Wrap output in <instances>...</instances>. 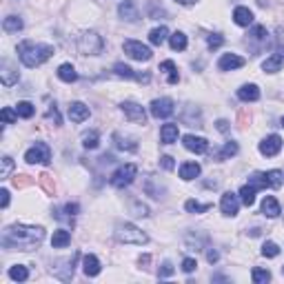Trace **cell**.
<instances>
[{
    "instance_id": "e0dca14e",
    "label": "cell",
    "mask_w": 284,
    "mask_h": 284,
    "mask_svg": "<svg viewBox=\"0 0 284 284\" xmlns=\"http://www.w3.org/2000/svg\"><path fill=\"white\" fill-rule=\"evenodd\" d=\"M262 213L266 215V218H277V215L282 213L280 202H277L273 196H266V198L262 200Z\"/></svg>"
},
{
    "instance_id": "484cf974",
    "label": "cell",
    "mask_w": 284,
    "mask_h": 284,
    "mask_svg": "<svg viewBox=\"0 0 284 284\" xmlns=\"http://www.w3.org/2000/svg\"><path fill=\"white\" fill-rule=\"evenodd\" d=\"M58 78H60L63 82H76V80H78V74H76L74 65H69V63L60 65V67H58Z\"/></svg>"
},
{
    "instance_id": "5bb4252c",
    "label": "cell",
    "mask_w": 284,
    "mask_h": 284,
    "mask_svg": "<svg viewBox=\"0 0 284 284\" xmlns=\"http://www.w3.org/2000/svg\"><path fill=\"white\" fill-rule=\"evenodd\" d=\"M220 209H222V213H224V215H229V218H233V215L238 213V209H240V200H238L236 193L226 191L224 196H222Z\"/></svg>"
},
{
    "instance_id": "b9f144b4",
    "label": "cell",
    "mask_w": 284,
    "mask_h": 284,
    "mask_svg": "<svg viewBox=\"0 0 284 284\" xmlns=\"http://www.w3.org/2000/svg\"><path fill=\"white\" fill-rule=\"evenodd\" d=\"M11 169H14V160H11L9 155H5V158H3V171H0V178H3V180H7L9 174H11Z\"/></svg>"
},
{
    "instance_id": "ac0fdd59",
    "label": "cell",
    "mask_w": 284,
    "mask_h": 284,
    "mask_svg": "<svg viewBox=\"0 0 284 284\" xmlns=\"http://www.w3.org/2000/svg\"><path fill=\"white\" fill-rule=\"evenodd\" d=\"M82 271H85V275H89V277H96L100 273V262H98L96 255L89 253L82 258Z\"/></svg>"
},
{
    "instance_id": "8d00e7d4",
    "label": "cell",
    "mask_w": 284,
    "mask_h": 284,
    "mask_svg": "<svg viewBox=\"0 0 284 284\" xmlns=\"http://www.w3.org/2000/svg\"><path fill=\"white\" fill-rule=\"evenodd\" d=\"M18 80V74H14V69L9 67V63H3V85H14Z\"/></svg>"
},
{
    "instance_id": "816d5d0a",
    "label": "cell",
    "mask_w": 284,
    "mask_h": 284,
    "mask_svg": "<svg viewBox=\"0 0 284 284\" xmlns=\"http://www.w3.org/2000/svg\"><path fill=\"white\" fill-rule=\"evenodd\" d=\"M65 211H67V213H69V215H76L78 213V211H80V207H78V204H67V207H65Z\"/></svg>"
},
{
    "instance_id": "52a82bcc",
    "label": "cell",
    "mask_w": 284,
    "mask_h": 284,
    "mask_svg": "<svg viewBox=\"0 0 284 284\" xmlns=\"http://www.w3.org/2000/svg\"><path fill=\"white\" fill-rule=\"evenodd\" d=\"M25 160L29 164H49L51 162V149L44 142H36L29 151L25 153Z\"/></svg>"
},
{
    "instance_id": "7c38bea8",
    "label": "cell",
    "mask_w": 284,
    "mask_h": 284,
    "mask_svg": "<svg viewBox=\"0 0 284 284\" xmlns=\"http://www.w3.org/2000/svg\"><path fill=\"white\" fill-rule=\"evenodd\" d=\"M280 149H282V138L280 136H269V138H264L262 142H260V153L266 155V158H273V155L280 153Z\"/></svg>"
},
{
    "instance_id": "1f68e13d",
    "label": "cell",
    "mask_w": 284,
    "mask_h": 284,
    "mask_svg": "<svg viewBox=\"0 0 284 284\" xmlns=\"http://www.w3.org/2000/svg\"><path fill=\"white\" fill-rule=\"evenodd\" d=\"M3 29L7 33H14V31H20L22 29V20L18 16H7V18L3 20Z\"/></svg>"
},
{
    "instance_id": "d6a6232c",
    "label": "cell",
    "mask_w": 284,
    "mask_h": 284,
    "mask_svg": "<svg viewBox=\"0 0 284 284\" xmlns=\"http://www.w3.org/2000/svg\"><path fill=\"white\" fill-rule=\"evenodd\" d=\"M9 277L14 282H25L27 277H29V271H27V266L16 264V266H11V269H9Z\"/></svg>"
},
{
    "instance_id": "e575fe53",
    "label": "cell",
    "mask_w": 284,
    "mask_h": 284,
    "mask_svg": "<svg viewBox=\"0 0 284 284\" xmlns=\"http://www.w3.org/2000/svg\"><path fill=\"white\" fill-rule=\"evenodd\" d=\"M16 111H18L20 118H31V116L36 113V107H33L31 102H27V100H22V102L16 104Z\"/></svg>"
},
{
    "instance_id": "60d3db41",
    "label": "cell",
    "mask_w": 284,
    "mask_h": 284,
    "mask_svg": "<svg viewBox=\"0 0 284 284\" xmlns=\"http://www.w3.org/2000/svg\"><path fill=\"white\" fill-rule=\"evenodd\" d=\"M262 255L264 258H275V255H280V247H277L275 242H264L262 244Z\"/></svg>"
},
{
    "instance_id": "9a60e30c",
    "label": "cell",
    "mask_w": 284,
    "mask_h": 284,
    "mask_svg": "<svg viewBox=\"0 0 284 284\" xmlns=\"http://www.w3.org/2000/svg\"><path fill=\"white\" fill-rule=\"evenodd\" d=\"M220 71H233V69H240V67H244V58H240L238 53H224L220 58Z\"/></svg>"
},
{
    "instance_id": "ee69618b",
    "label": "cell",
    "mask_w": 284,
    "mask_h": 284,
    "mask_svg": "<svg viewBox=\"0 0 284 284\" xmlns=\"http://www.w3.org/2000/svg\"><path fill=\"white\" fill-rule=\"evenodd\" d=\"M251 36L255 38V40H266V27H262V25H258V27H253V31H251Z\"/></svg>"
},
{
    "instance_id": "d6986e66",
    "label": "cell",
    "mask_w": 284,
    "mask_h": 284,
    "mask_svg": "<svg viewBox=\"0 0 284 284\" xmlns=\"http://www.w3.org/2000/svg\"><path fill=\"white\" fill-rule=\"evenodd\" d=\"M118 14L122 16L125 20H129V22H136L138 18H140V14H138V9H136V5L131 3V0H125V3H120V7H118Z\"/></svg>"
},
{
    "instance_id": "681fc988",
    "label": "cell",
    "mask_w": 284,
    "mask_h": 284,
    "mask_svg": "<svg viewBox=\"0 0 284 284\" xmlns=\"http://www.w3.org/2000/svg\"><path fill=\"white\" fill-rule=\"evenodd\" d=\"M47 116H49V118H51V120L55 122V125H60V113H58V109H55V107H53V104H51V107H49V111H47Z\"/></svg>"
},
{
    "instance_id": "30bf717a",
    "label": "cell",
    "mask_w": 284,
    "mask_h": 284,
    "mask_svg": "<svg viewBox=\"0 0 284 284\" xmlns=\"http://www.w3.org/2000/svg\"><path fill=\"white\" fill-rule=\"evenodd\" d=\"M122 113L127 116V120L136 122V125H144L147 122V111H144V107H140L138 102H131V100L122 102Z\"/></svg>"
},
{
    "instance_id": "8992f818",
    "label": "cell",
    "mask_w": 284,
    "mask_h": 284,
    "mask_svg": "<svg viewBox=\"0 0 284 284\" xmlns=\"http://www.w3.org/2000/svg\"><path fill=\"white\" fill-rule=\"evenodd\" d=\"M136 174H138V166L136 164H122L120 169L113 171V176H111L109 182H111V187H116V189H125V187H129L133 182Z\"/></svg>"
},
{
    "instance_id": "ab89813d",
    "label": "cell",
    "mask_w": 284,
    "mask_h": 284,
    "mask_svg": "<svg viewBox=\"0 0 284 284\" xmlns=\"http://www.w3.org/2000/svg\"><path fill=\"white\" fill-rule=\"evenodd\" d=\"M0 118H3L5 125H14V122L18 120V111H14V109L5 107L3 111H0Z\"/></svg>"
},
{
    "instance_id": "d590c367",
    "label": "cell",
    "mask_w": 284,
    "mask_h": 284,
    "mask_svg": "<svg viewBox=\"0 0 284 284\" xmlns=\"http://www.w3.org/2000/svg\"><path fill=\"white\" fill-rule=\"evenodd\" d=\"M185 209L189 211V213H204V211L211 209V204H200L198 200H187V202H185Z\"/></svg>"
},
{
    "instance_id": "8fae6325",
    "label": "cell",
    "mask_w": 284,
    "mask_h": 284,
    "mask_svg": "<svg viewBox=\"0 0 284 284\" xmlns=\"http://www.w3.org/2000/svg\"><path fill=\"white\" fill-rule=\"evenodd\" d=\"M113 74L120 76V78H127V80H138V82H149L151 76L149 74H136L131 67H127L125 63H116L113 65Z\"/></svg>"
},
{
    "instance_id": "f5cc1de1",
    "label": "cell",
    "mask_w": 284,
    "mask_h": 284,
    "mask_svg": "<svg viewBox=\"0 0 284 284\" xmlns=\"http://www.w3.org/2000/svg\"><path fill=\"white\" fill-rule=\"evenodd\" d=\"M0 196H3V209H7L9 207V191H7V189H3V191H0Z\"/></svg>"
},
{
    "instance_id": "5b68a950",
    "label": "cell",
    "mask_w": 284,
    "mask_h": 284,
    "mask_svg": "<svg viewBox=\"0 0 284 284\" xmlns=\"http://www.w3.org/2000/svg\"><path fill=\"white\" fill-rule=\"evenodd\" d=\"M249 185L255 187L260 191V189H277L282 185V171H266V174H253L249 178Z\"/></svg>"
},
{
    "instance_id": "603a6c76",
    "label": "cell",
    "mask_w": 284,
    "mask_h": 284,
    "mask_svg": "<svg viewBox=\"0 0 284 284\" xmlns=\"http://www.w3.org/2000/svg\"><path fill=\"white\" fill-rule=\"evenodd\" d=\"M71 244V233L65 231V229H58L53 231V238H51V247L53 249H65Z\"/></svg>"
},
{
    "instance_id": "c3c4849f",
    "label": "cell",
    "mask_w": 284,
    "mask_h": 284,
    "mask_svg": "<svg viewBox=\"0 0 284 284\" xmlns=\"http://www.w3.org/2000/svg\"><path fill=\"white\" fill-rule=\"evenodd\" d=\"M160 164H162L166 171H171L174 169V158H171V155H162V158H160Z\"/></svg>"
},
{
    "instance_id": "db71d44e",
    "label": "cell",
    "mask_w": 284,
    "mask_h": 284,
    "mask_svg": "<svg viewBox=\"0 0 284 284\" xmlns=\"http://www.w3.org/2000/svg\"><path fill=\"white\" fill-rule=\"evenodd\" d=\"M218 129L222 133H226V131H229V122H226V120H218Z\"/></svg>"
},
{
    "instance_id": "7dc6e473",
    "label": "cell",
    "mask_w": 284,
    "mask_h": 284,
    "mask_svg": "<svg viewBox=\"0 0 284 284\" xmlns=\"http://www.w3.org/2000/svg\"><path fill=\"white\" fill-rule=\"evenodd\" d=\"M171 273H174V266H171V262H164V264H162V269L158 271V275H160V277H169Z\"/></svg>"
},
{
    "instance_id": "11a10c76",
    "label": "cell",
    "mask_w": 284,
    "mask_h": 284,
    "mask_svg": "<svg viewBox=\"0 0 284 284\" xmlns=\"http://www.w3.org/2000/svg\"><path fill=\"white\" fill-rule=\"evenodd\" d=\"M176 3H180V5H193V3H198V0H176Z\"/></svg>"
},
{
    "instance_id": "7402d4cb",
    "label": "cell",
    "mask_w": 284,
    "mask_h": 284,
    "mask_svg": "<svg viewBox=\"0 0 284 284\" xmlns=\"http://www.w3.org/2000/svg\"><path fill=\"white\" fill-rule=\"evenodd\" d=\"M233 20H236V25L240 27H249L253 22V11L247 9V7H238L233 11Z\"/></svg>"
},
{
    "instance_id": "277c9868",
    "label": "cell",
    "mask_w": 284,
    "mask_h": 284,
    "mask_svg": "<svg viewBox=\"0 0 284 284\" xmlns=\"http://www.w3.org/2000/svg\"><path fill=\"white\" fill-rule=\"evenodd\" d=\"M102 47H104V40H102V36H98L96 31L82 33L80 40H78V49H80V53H85V55L102 53Z\"/></svg>"
},
{
    "instance_id": "f1b7e54d",
    "label": "cell",
    "mask_w": 284,
    "mask_h": 284,
    "mask_svg": "<svg viewBox=\"0 0 284 284\" xmlns=\"http://www.w3.org/2000/svg\"><path fill=\"white\" fill-rule=\"evenodd\" d=\"M166 38H169V29H166V27H155V29H151V33H149V42L155 44V47H160Z\"/></svg>"
},
{
    "instance_id": "d4e9b609",
    "label": "cell",
    "mask_w": 284,
    "mask_h": 284,
    "mask_svg": "<svg viewBox=\"0 0 284 284\" xmlns=\"http://www.w3.org/2000/svg\"><path fill=\"white\" fill-rule=\"evenodd\" d=\"M160 71H164L166 74V82H169V85H178L180 76H178V69H176V65L171 63V60H164V63L160 65Z\"/></svg>"
},
{
    "instance_id": "f35d334b",
    "label": "cell",
    "mask_w": 284,
    "mask_h": 284,
    "mask_svg": "<svg viewBox=\"0 0 284 284\" xmlns=\"http://www.w3.org/2000/svg\"><path fill=\"white\" fill-rule=\"evenodd\" d=\"M251 280L255 284H264V282H269L271 280V273L266 269H253L251 271Z\"/></svg>"
},
{
    "instance_id": "4fadbf2b",
    "label": "cell",
    "mask_w": 284,
    "mask_h": 284,
    "mask_svg": "<svg viewBox=\"0 0 284 284\" xmlns=\"http://www.w3.org/2000/svg\"><path fill=\"white\" fill-rule=\"evenodd\" d=\"M182 144H185V149H189V151H193V153H207L209 151V142L200 136H193V133L182 138Z\"/></svg>"
},
{
    "instance_id": "ba28073f",
    "label": "cell",
    "mask_w": 284,
    "mask_h": 284,
    "mask_svg": "<svg viewBox=\"0 0 284 284\" xmlns=\"http://www.w3.org/2000/svg\"><path fill=\"white\" fill-rule=\"evenodd\" d=\"M122 49H125V53L129 55V58L140 60V63H147V60L151 58V49H149L147 44L138 42V40H125Z\"/></svg>"
},
{
    "instance_id": "2e32d148",
    "label": "cell",
    "mask_w": 284,
    "mask_h": 284,
    "mask_svg": "<svg viewBox=\"0 0 284 284\" xmlns=\"http://www.w3.org/2000/svg\"><path fill=\"white\" fill-rule=\"evenodd\" d=\"M89 107L87 104H82V102H71L69 104V118L74 120V122H85L89 118Z\"/></svg>"
},
{
    "instance_id": "74e56055",
    "label": "cell",
    "mask_w": 284,
    "mask_h": 284,
    "mask_svg": "<svg viewBox=\"0 0 284 284\" xmlns=\"http://www.w3.org/2000/svg\"><path fill=\"white\" fill-rule=\"evenodd\" d=\"M238 153V142H226L224 147H222V151L218 153V160H226V158H233V155Z\"/></svg>"
},
{
    "instance_id": "6da1fadb",
    "label": "cell",
    "mask_w": 284,
    "mask_h": 284,
    "mask_svg": "<svg viewBox=\"0 0 284 284\" xmlns=\"http://www.w3.org/2000/svg\"><path fill=\"white\" fill-rule=\"evenodd\" d=\"M42 240H44L42 226L14 224L3 231L0 244H3V249H9V251H33V249L40 247Z\"/></svg>"
},
{
    "instance_id": "836d02e7",
    "label": "cell",
    "mask_w": 284,
    "mask_h": 284,
    "mask_svg": "<svg viewBox=\"0 0 284 284\" xmlns=\"http://www.w3.org/2000/svg\"><path fill=\"white\" fill-rule=\"evenodd\" d=\"M98 144H100L98 131H87L85 136H82V147H85V149H96Z\"/></svg>"
},
{
    "instance_id": "ffe728a7",
    "label": "cell",
    "mask_w": 284,
    "mask_h": 284,
    "mask_svg": "<svg viewBox=\"0 0 284 284\" xmlns=\"http://www.w3.org/2000/svg\"><path fill=\"white\" fill-rule=\"evenodd\" d=\"M160 140H162V144H174L178 140V125H174V122L162 125V129H160Z\"/></svg>"
},
{
    "instance_id": "83f0119b",
    "label": "cell",
    "mask_w": 284,
    "mask_h": 284,
    "mask_svg": "<svg viewBox=\"0 0 284 284\" xmlns=\"http://www.w3.org/2000/svg\"><path fill=\"white\" fill-rule=\"evenodd\" d=\"M200 176V164L198 162H185L180 166V178L182 180H193Z\"/></svg>"
},
{
    "instance_id": "3957f363",
    "label": "cell",
    "mask_w": 284,
    "mask_h": 284,
    "mask_svg": "<svg viewBox=\"0 0 284 284\" xmlns=\"http://www.w3.org/2000/svg\"><path fill=\"white\" fill-rule=\"evenodd\" d=\"M116 240L122 242V244H147L149 242V236L144 231H140L136 224H129V222H125V224H118L113 231Z\"/></svg>"
},
{
    "instance_id": "6f0895ef",
    "label": "cell",
    "mask_w": 284,
    "mask_h": 284,
    "mask_svg": "<svg viewBox=\"0 0 284 284\" xmlns=\"http://www.w3.org/2000/svg\"><path fill=\"white\" fill-rule=\"evenodd\" d=\"M282 127H284V118H282Z\"/></svg>"
},
{
    "instance_id": "bcb514c9",
    "label": "cell",
    "mask_w": 284,
    "mask_h": 284,
    "mask_svg": "<svg viewBox=\"0 0 284 284\" xmlns=\"http://www.w3.org/2000/svg\"><path fill=\"white\" fill-rule=\"evenodd\" d=\"M133 211H136V213H133V215H138V218H147V215H149V209L147 207H144V204H133Z\"/></svg>"
},
{
    "instance_id": "7bdbcfd3",
    "label": "cell",
    "mask_w": 284,
    "mask_h": 284,
    "mask_svg": "<svg viewBox=\"0 0 284 284\" xmlns=\"http://www.w3.org/2000/svg\"><path fill=\"white\" fill-rule=\"evenodd\" d=\"M207 44H209V49H218L224 44V36H220V33H211V36L207 38Z\"/></svg>"
},
{
    "instance_id": "4316f807",
    "label": "cell",
    "mask_w": 284,
    "mask_h": 284,
    "mask_svg": "<svg viewBox=\"0 0 284 284\" xmlns=\"http://www.w3.org/2000/svg\"><path fill=\"white\" fill-rule=\"evenodd\" d=\"M262 69L266 74H277V71L282 69V55L280 53H273L271 58H266L262 63Z\"/></svg>"
},
{
    "instance_id": "680465c9",
    "label": "cell",
    "mask_w": 284,
    "mask_h": 284,
    "mask_svg": "<svg viewBox=\"0 0 284 284\" xmlns=\"http://www.w3.org/2000/svg\"><path fill=\"white\" fill-rule=\"evenodd\" d=\"M282 273H284V266H282Z\"/></svg>"
},
{
    "instance_id": "cb8c5ba5",
    "label": "cell",
    "mask_w": 284,
    "mask_h": 284,
    "mask_svg": "<svg viewBox=\"0 0 284 284\" xmlns=\"http://www.w3.org/2000/svg\"><path fill=\"white\" fill-rule=\"evenodd\" d=\"M113 140L120 151H138V142L131 140V138H125L122 133H113Z\"/></svg>"
},
{
    "instance_id": "9f6ffc18",
    "label": "cell",
    "mask_w": 284,
    "mask_h": 284,
    "mask_svg": "<svg viewBox=\"0 0 284 284\" xmlns=\"http://www.w3.org/2000/svg\"><path fill=\"white\" fill-rule=\"evenodd\" d=\"M277 53H280L282 60H284V44H280V47H277Z\"/></svg>"
},
{
    "instance_id": "9c48e42d",
    "label": "cell",
    "mask_w": 284,
    "mask_h": 284,
    "mask_svg": "<svg viewBox=\"0 0 284 284\" xmlns=\"http://www.w3.org/2000/svg\"><path fill=\"white\" fill-rule=\"evenodd\" d=\"M149 111H151L153 118L158 120H164V118H171L176 111V104L171 98H160V100H153L151 107H149Z\"/></svg>"
},
{
    "instance_id": "7a4b0ae2",
    "label": "cell",
    "mask_w": 284,
    "mask_h": 284,
    "mask_svg": "<svg viewBox=\"0 0 284 284\" xmlns=\"http://www.w3.org/2000/svg\"><path fill=\"white\" fill-rule=\"evenodd\" d=\"M55 51L51 44H42V42H31V40H25L18 44V58L20 63L29 69H36L40 67L42 63H47Z\"/></svg>"
},
{
    "instance_id": "f907efd6",
    "label": "cell",
    "mask_w": 284,
    "mask_h": 284,
    "mask_svg": "<svg viewBox=\"0 0 284 284\" xmlns=\"http://www.w3.org/2000/svg\"><path fill=\"white\" fill-rule=\"evenodd\" d=\"M207 260H209L211 264H213V262H218V260H220V253L215 251V249H209V251H207Z\"/></svg>"
},
{
    "instance_id": "f546056e",
    "label": "cell",
    "mask_w": 284,
    "mask_h": 284,
    "mask_svg": "<svg viewBox=\"0 0 284 284\" xmlns=\"http://www.w3.org/2000/svg\"><path fill=\"white\" fill-rule=\"evenodd\" d=\"M169 44H171V49H176V51H185V49H187V36L182 31L171 33V36H169Z\"/></svg>"
},
{
    "instance_id": "44dd1931",
    "label": "cell",
    "mask_w": 284,
    "mask_h": 284,
    "mask_svg": "<svg viewBox=\"0 0 284 284\" xmlns=\"http://www.w3.org/2000/svg\"><path fill=\"white\" fill-rule=\"evenodd\" d=\"M238 98L244 102H255V100H260V89L255 85H244L238 89Z\"/></svg>"
},
{
    "instance_id": "4dcf8cb0",
    "label": "cell",
    "mask_w": 284,
    "mask_h": 284,
    "mask_svg": "<svg viewBox=\"0 0 284 284\" xmlns=\"http://www.w3.org/2000/svg\"><path fill=\"white\" fill-rule=\"evenodd\" d=\"M255 193H258V189L251 187V185H244L240 189V200L242 204H247V207H251V204L255 202Z\"/></svg>"
},
{
    "instance_id": "f6af8a7d",
    "label": "cell",
    "mask_w": 284,
    "mask_h": 284,
    "mask_svg": "<svg viewBox=\"0 0 284 284\" xmlns=\"http://www.w3.org/2000/svg\"><path fill=\"white\" fill-rule=\"evenodd\" d=\"M196 266H198V262L193 258H185L182 260V271L185 273H191V271H196Z\"/></svg>"
}]
</instances>
